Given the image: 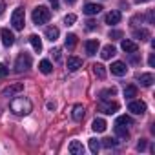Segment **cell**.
Returning a JSON list of instances; mask_svg holds the SVG:
<instances>
[{
    "mask_svg": "<svg viewBox=\"0 0 155 155\" xmlns=\"http://www.w3.org/2000/svg\"><path fill=\"white\" fill-rule=\"evenodd\" d=\"M69 153H73V155H84V146H82V142H81V140H71V144H69Z\"/></svg>",
    "mask_w": 155,
    "mask_h": 155,
    "instance_id": "15",
    "label": "cell"
},
{
    "mask_svg": "<svg viewBox=\"0 0 155 155\" xmlns=\"http://www.w3.org/2000/svg\"><path fill=\"white\" fill-rule=\"evenodd\" d=\"M115 53H117V49H115L111 44H108V46H104V48H102V53H101V57H102L104 60H108V58H111Z\"/></svg>",
    "mask_w": 155,
    "mask_h": 155,
    "instance_id": "21",
    "label": "cell"
},
{
    "mask_svg": "<svg viewBox=\"0 0 155 155\" xmlns=\"http://www.w3.org/2000/svg\"><path fill=\"white\" fill-rule=\"evenodd\" d=\"M115 124H122V126L126 124V126H131V124H133V120H131V117L122 115V117H119V119H117V122H115Z\"/></svg>",
    "mask_w": 155,
    "mask_h": 155,
    "instance_id": "29",
    "label": "cell"
},
{
    "mask_svg": "<svg viewBox=\"0 0 155 155\" xmlns=\"http://www.w3.org/2000/svg\"><path fill=\"white\" fill-rule=\"evenodd\" d=\"M0 37H2L4 46H8V48L15 44V35H13L9 29H6V28H4V29H0Z\"/></svg>",
    "mask_w": 155,
    "mask_h": 155,
    "instance_id": "9",
    "label": "cell"
},
{
    "mask_svg": "<svg viewBox=\"0 0 155 155\" xmlns=\"http://www.w3.org/2000/svg\"><path fill=\"white\" fill-rule=\"evenodd\" d=\"M81 68H82V58H79V57L68 58V71H79Z\"/></svg>",
    "mask_w": 155,
    "mask_h": 155,
    "instance_id": "12",
    "label": "cell"
},
{
    "mask_svg": "<svg viewBox=\"0 0 155 155\" xmlns=\"http://www.w3.org/2000/svg\"><path fill=\"white\" fill-rule=\"evenodd\" d=\"M48 108L49 110H55V102H48Z\"/></svg>",
    "mask_w": 155,
    "mask_h": 155,
    "instance_id": "42",
    "label": "cell"
},
{
    "mask_svg": "<svg viewBox=\"0 0 155 155\" xmlns=\"http://www.w3.org/2000/svg\"><path fill=\"white\" fill-rule=\"evenodd\" d=\"M153 18H155V17H153V9H150V11H148V20H150V24H153Z\"/></svg>",
    "mask_w": 155,
    "mask_h": 155,
    "instance_id": "39",
    "label": "cell"
},
{
    "mask_svg": "<svg viewBox=\"0 0 155 155\" xmlns=\"http://www.w3.org/2000/svg\"><path fill=\"white\" fill-rule=\"evenodd\" d=\"M133 37L142 42V40H148V38H150V31L144 29V28H142V29H135V31H133Z\"/></svg>",
    "mask_w": 155,
    "mask_h": 155,
    "instance_id": "24",
    "label": "cell"
},
{
    "mask_svg": "<svg viewBox=\"0 0 155 155\" xmlns=\"http://www.w3.org/2000/svg\"><path fill=\"white\" fill-rule=\"evenodd\" d=\"M51 53H53V58H55V60H60V49H58V48H55Z\"/></svg>",
    "mask_w": 155,
    "mask_h": 155,
    "instance_id": "36",
    "label": "cell"
},
{
    "mask_svg": "<svg viewBox=\"0 0 155 155\" xmlns=\"http://www.w3.org/2000/svg\"><path fill=\"white\" fill-rule=\"evenodd\" d=\"M102 146L104 148H115L117 146V140L115 139H102Z\"/></svg>",
    "mask_w": 155,
    "mask_h": 155,
    "instance_id": "32",
    "label": "cell"
},
{
    "mask_svg": "<svg viewBox=\"0 0 155 155\" xmlns=\"http://www.w3.org/2000/svg\"><path fill=\"white\" fill-rule=\"evenodd\" d=\"M9 73V68H6L4 64H0V79H4V77H8Z\"/></svg>",
    "mask_w": 155,
    "mask_h": 155,
    "instance_id": "33",
    "label": "cell"
},
{
    "mask_svg": "<svg viewBox=\"0 0 155 155\" xmlns=\"http://www.w3.org/2000/svg\"><path fill=\"white\" fill-rule=\"evenodd\" d=\"M75 20H77V17H75L73 13H69V15H66V17H64V24H66V26H73V24H75Z\"/></svg>",
    "mask_w": 155,
    "mask_h": 155,
    "instance_id": "31",
    "label": "cell"
},
{
    "mask_svg": "<svg viewBox=\"0 0 155 155\" xmlns=\"http://www.w3.org/2000/svg\"><path fill=\"white\" fill-rule=\"evenodd\" d=\"M148 64H150L151 68L155 66V55H153V53H150V57H148Z\"/></svg>",
    "mask_w": 155,
    "mask_h": 155,
    "instance_id": "37",
    "label": "cell"
},
{
    "mask_svg": "<svg viewBox=\"0 0 155 155\" xmlns=\"http://www.w3.org/2000/svg\"><path fill=\"white\" fill-rule=\"evenodd\" d=\"M110 68H111V73H113V75H117V77H122V75H126V71H128L126 64H124V62H120V60L113 62Z\"/></svg>",
    "mask_w": 155,
    "mask_h": 155,
    "instance_id": "8",
    "label": "cell"
},
{
    "mask_svg": "<svg viewBox=\"0 0 155 155\" xmlns=\"http://www.w3.org/2000/svg\"><path fill=\"white\" fill-rule=\"evenodd\" d=\"M66 46H68V48H75V46H77V35L69 33V35L66 37Z\"/></svg>",
    "mask_w": 155,
    "mask_h": 155,
    "instance_id": "28",
    "label": "cell"
},
{
    "mask_svg": "<svg viewBox=\"0 0 155 155\" xmlns=\"http://www.w3.org/2000/svg\"><path fill=\"white\" fill-rule=\"evenodd\" d=\"M31 18H33V22H35L37 26L46 24V22H49V18H51V11H49L46 6H38V8H35V9H33Z\"/></svg>",
    "mask_w": 155,
    "mask_h": 155,
    "instance_id": "2",
    "label": "cell"
},
{
    "mask_svg": "<svg viewBox=\"0 0 155 155\" xmlns=\"http://www.w3.org/2000/svg\"><path fill=\"white\" fill-rule=\"evenodd\" d=\"M120 18H122V15H120V11H110L108 15H106V24H110V26H115V24H119L120 22Z\"/></svg>",
    "mask_w": 155,
    "mask_h": 155,
    "instance_id": "13",
    "label": "cell"
},
{
    "mask_svg": "<svg viewBox=\"0 0 155 155\" xmlns=\"http://www.w3.org/2000/svg\"><path fill=\"white\" fill-rule=\"evenodd\" d=\"M144 148H146V140H144V139H140V140H139V144H137V150H140V151H142Z\"/></svg>",
    "mask_w": 155,
    "mask_h": 155,
    "instance_id": "38",
    "label": "cell"
},
{
    "mask_svg": "<svg viewBox=\"0 0 155 155\" xmlns=\"http://www.w3.org/2000/svg\"><path fill=\"white\" fill-rule=\"evenodd\" d=\"M115 133H117L120 139H128V135H130V133H128V130H126L122 124H115Z\"/></svg>",
    "mask_w": 155,
    "mask_h": 155,
    "instance_id": "27",
    "label": "cell"
},
{
    "mask_svg": "<svg viewBox=\"0 0 155 155\" xmlns=\"http://www.w3.org/2000/svg\"><path fill=\"white\" fill-rule=\"evenodd\" d=\"M137 79H139V82H140V84H142L144 88H148V86H151V84H153V81H155L151 73H140V75L137 77Z\"/></svg>",
    "mask_w": 155,
    "mask_h": 155,
    "instance_id": "16",
    "label": "cell"
},
{
    "mask_svg": "<svg viewBox=\"0 0 155 155\" xmlns=\"http://www.w3.org/2000/svg\"><path fill=\"white\" fill-rule=\"evenodd\" d=\"M90 150H91L93 153H97V151L101 150V142H99L97 139H90Z\"/></svg>",
    "mask_w": 155,
    "mask_h": 155,
    "instance_id": "30",
    "label": "cell"
},
{
    "mask_svg": "<svg viewBox=\"0 0 155 155\" xmlns=\"http://www.w3.org/2000/svg\"><path fill=\"white\" fill-rule=\"evenodd\" d=\"M117 95V90L115 88H106V90H102L101 93H99V99L101 101H110L111 97H115Z\"/></svg>",
    "mask_w": 155,
    "mask_h": 155,
    "instance_id": "19",
    "label": "cell"
},
{
    "mask_svg": "<svg viewBox=\"0 0 155 155\" xmlns=\"http://www.w3.org/2000/svg\"><path fill=\"white\" fill-rule=\"evenodd\" d=\"M128 110H130L133 115H142V113L146 111V104H144L142 101H131V102L128 104Z\"/></svg>",
    "mask_w": 155,
    "mask_h": 155,
    "instance_id": "6",
    "label": "cell"
},
{
    "mask_svg": "<svg viewBox=\"0 0 155 155\" xmlns=\"http://www.w3.org/2000/svg\"><path fill=\"white\" fill-rule=\"evenodd\" d=\"M29 68H31V57H29V53H20L17 57V60H15V71L17 73H24Z\"/></svg>",
    "mask_w": 155,
    "mask_h": 155,
    "instance_id": "3",
    "label": "cell"
},
{
    "mask_svg": "<svg viewBox=\"0 0 155 155\" xmlns=\"http://www.w3.org/2000/svg\"><path fill=\"white\" fill-rule=\"evenodd\" d=\"M99 111L111 115V113L119 111V104H117V102H111V101H101V104H99Z\"/></svg>",
    "mask_w": 155,
    "mask_h": 155,
    "instance_id": "5",
    "label": "cell"
},
{
    "mask_svg": "<svg viewBox=\"0 0 155 155\" xmlns=\"http://www.w3.org/2000/svg\"><path fill=\"white\" fill-rule=\"evenodd\" d=\"M38 69H40L44 75H49V73L53 71V66H51V62H49V60H46V58H44V60H40V64H38Z\"/></svg>",
    "mask_w": 155,
    "mask_h": 155,
    "instance_id": "23",
    "label": "cell"
},
{
    "mask_svg": "<svg viewBox=\"0 0 155 155\" xmlns=\"http://www.w3.org/2000/svg\"><path fill=\"white\" fill-rule=\"evenodd\" d=\"M31 110H33V104L26 97H17L11 101V111L17 115H28V113H31Z\"/></svg>",
    "mask_w": 155,
    "mask_h": 155,
    "instance_id": "1",
    "label": "cell"
},
{
    "mask_svg": "<svg viewBox=\"0 0 155 155\" xmlns=\"http://www.w3.org/2000/svg\"><path fill=\"white\" fill-rule=\"evenodd\" d=\"M82 11H84L88 17H93V15H99V13L102 11V6H101V4H91V2H88Z\"/></svg>",
    "mask_w": 155,
    "mask_h": 155,
    "instance_id": "10",
    "label": "cell"
},
{
    "mask_svg": "<svg viewBox=\"0 0 155 155\" xmlns=\"http://www.w3.org/2000/svg\"><path fill=\"white\" fill-rule=\"evenodd\" d=\"M20 91H24V84L17 82V84H13V86L6 88V90L2 91V95H4V97H15V95H18Z\"/></svg>",
    "mask_w": 155,
    "mask_h": 155,
    "instance_id": "7",
    "label": "cell"
},
{
    "mask_svg": "<svg viewBox=\"0 0 155 155\" xmlns=\"http://www.w3.org/2000/svg\"><path fill=\"white\" fill-rule=\"evenodd\" d=\"M58 35H60L58 28H55V26H49V28H46V38H48V40L55 42V40L58 38Z\"/></svg>",
    "mask_w": 155,
    "mask_h": 155,
    "instance_id": "17",
    "label": "cell"
},
{
    "mask_svg": "<svg viewBox=\"0 0 155 155\" xmlns=\"http://www.w3.org/2000/svg\"><path fill=\"white\" fill-rule=\"evenodd\" d=\"M97 51H99V40H88L86 42V53L90 57H93V55H97Z\"/></svg>",
    "mask_w": 155,
    "mask_h": 155,
    "instance_id": "18",
    "label": "cell"
},
{
    "mask_svg": "<svg viewBox=\"0 0 155 155\" xmlns=\"http://www.w3.org/2000/svg\"><path fill=\"white\" fill-rule=\"evenodd\" d=\"M4 9H6V2H4V0H0V15L4 13Z\"/></svg>",
    "mask_w": 155,
    "mask_h": 155,
    "instance_id": "40",
    "label": "cell"
},
{
    "mask_svg": "<svg viewBox=\"0 0 155 155\" xmlns=\"http://www.w3.org/2000/svg\"><path fill=\"white\" fill-rule=\"evenodd\" d=\"M106 120L104 119H95L93 120V124H91V128H93V131H97V133H102L104 130H106Z\"/></svg>",
    "mask_w": 155,
    "mask_h": 155,
    "instance_id": "22",
    "label": "cell"
},
{
    "mask_svg": "<svg viewBox=\"0 0 155 155\" xmlns=\"http://www.w3.org/2000/svg\"><path fill=\"white\" fill-rule=\"evenodd\" d=\"M84 113H86V110H84V106H82V104H75V106H73L71 115H73V119H75L77 122H81V120L84 119Z\"/></svg>",
    "mask_w": 155,
    "mask_h": 155,
    "instance_id": "14",
    "label": "cell"
},
{
    "mask_svg": "<svg viewBox=\"0 0 155 155\" xmlns=\"http://www.w3.org/2000/svg\"><path fill=\"white\" fill-rule=\"evenodd\" d=\"M24 24H26V13H24L22 8H17L11 15V26L17 31H20V29H24Z\"/></svg>",
    "mask_w": 155,
    "mask_h": 155,
    "instance_id": "4",
    "label": "cell"
},
{
    "mask_svg": "<svg viewBox=\"0 0 155 155\" xmlns=\"http://www.w3.org/2000/svg\"><path fill=\"white\" fill-rule=\"evenodd\" d=\"M49 4H51L55 9H57V8H58V0H49Z\"/></svg>",
    "mask_w": 155,
    "mask_h": 155,
    "instance_id": "41",
    "label": "cell"
},
{
    "mask_svg": "<svg viewBox=\"0 0 155 155\" xmlns=\"http://www.w3.org/2000/svg\"><path fill=\"white\" fill-rule=\"evenodd\" d=\"M86 28L91 31V29H95V28H97V22H95V20H88V22H86Z\"/></svg>",
    "mask_w": 155,
    "mask_h": 155,
    "instance_id": "35",
    "label": "cell"
},
{
    "mask_svg": "<svg viewBox=\"0 0 155 155\" xmlns=\"http://www.w3.org/2000/svg\"><path fill=\"white\" fill-rule=\"evenodd\" d=\"M93 73H95L97 79H104L106 77V68L102 64H93Z\"/></svg>",
    "mask_w": 155,
    "mask_h": 155,
    "instance_id": "25",
    "label": "cell"
},
{
    "mask_svg": "<svg viewBox=\"0 0 155 155\" xmlns=\"http://www.w3.org/2000/svg\"><path fill=\"white\" fill-rule=\"evenodd\" d=\"M77 0H66V4H75Z\"/></svg>",
    "mask_w": 155,
    "mask_h": 155,
    "instance_id": "43",
    "label": "cell"
},
{
    "mask_svg": "<svg viewBox=\"0 0 155 155\" xmlns=\"http://www.w3.org/2000/svg\"><path fill=\"white\" fill-rule=\"evenodd\" d=\"M29 44L33 46V49L35 51H42V40H40V37L38 35H29Z\"/></svg>",
    "mask_w": 155,
    "mask_h": 155,
    "instance_id": "20",
    "label": "cell"
},
{
    "mask_svg": "<svg viewBox=\"0 0 155 155\" xmlns=\"http://www.w3.org/2000/svg\"><path fill=\"white\" fill-rule=\"evenodd\" d=\"M135 2H139V4H142V2H150V0H135Z\"/></svg>",
    "mask_w": 155,
    "mask_h": 155,
    "instance_id": "44",
    "label": "cell"
},
{
    "mask_svg": "<svg viewBox=\"0 0 155 155\" xmlns=\"http://www.w3.org/2000/svg\"><path fill=\"white\" fill-rule=\"evenodd\" d=\"M124 97L126 99H133V97H137V86H126L124 88Z\"/></svg>",
    "mask_w": 155,
    "mask_h": 155,
    "instance_id": "26",
    "label": "cell"
},
{
    "mask_svg": "<svg viewBox=\"0 0 155 155\" xmlns=\"http://www.w3.org/2000/svg\"><path fill=\"white\" fill-rule=\"evenodd\" d=\"M120 37H122V33H120V31H110V38L117 40V38H120Z\"/></svg>",
    "mask_w": 155,
    "mask_h": 155,
    "instance_id": "34",
    "label": "cell"
},
{
    "mask_svg": "<svg viewBox=\"0 0 155 155\" xmlns=\"http://www.w3.org/2000/svg\"><path fill=\"white\" fill-rule=\"evenodd\" d=\"M120 48H122L124 53H137V49H139V46H137L133 40H130V38H124V40L120 42Z\"/></svg>",
    "mask_w": 155,
    "mask_h": 155,
    "instance_id": "11",
    "label": "cell"
}]
</instances>
